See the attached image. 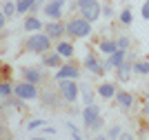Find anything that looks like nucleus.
<instances>
[{"mask_svg": "<svg viewBox=\"0 0 149 140\" xmlns=\"http://www.w3.org/2000/svg\"><path fill=\"white\" fill-rule=\"evenodd\" d=\"M25 47L27 51H31V54H49L51 49V38L47 36V33H31L29 38L25 40Z\"/></svg>", "mask_w": 149, "mask_h": 140, "instance_id": "nucleus-1", "label": "nucleus"}, {"mask_svg": "<svg viewBox=\"0 0 149 140\" xmlns=\"http://www.w3.org/2000/svg\"><path fill=\"white\" fill-rule=\"evenodd\" d=\"M76 5H78L80 16L85 20H89V22H96L102 16V7H100L98 0H76Z\"/></svg>", "mask_w": 149, "mask_h": 140, "instance_id": "nucleus-2", "label": "nucleus"}, {"mask_svg": "<svg viewBox=\"0 0 149 140\" xmlns=\"http://www.w3.org/2000/svg\"><path fill=\"white\" fill-rule=\"evenodd\" d=\"M91 24L93 22L85 20L82 16H80V18H71L67 22V33L71 38H89V36H91Z\"/></svg>", "mask_w": 149, "mask_h": 140, "instance_id": "nucleus-3", "label": "nucleus"}, {"mask_svg": "<svg viewBox=\"0 0 149 140\" xmlns=\"http://www.w3.org/2000/svg\"><path fill=\"white\" fill-rule=\"evenodd\" d=\"M58 91L65 102H76L80 96V87L76 80H58Z\"/></svg>", "mask_w": 149, "mask_h": 140, "instance_id": "nucleus-4", "label": "nucleus"}, {"mask_svg": "<svg viewBox=\"0 0 149 140\" xmlns=\"http://www.w3.org/2000/svg\"><path fill=\"white\" fill-rule=\"evenodd\" d=\"M13 96L22 98V100H36V98H38V85L22 80V82H18V85H16V89H13Z\"/></svg>", "mask_w": 149, "mask_h": 140, "instance_id": "nucleus-5", "label": "nucleus"}, {"mask_svg": "<svg viewBox=\"0 0 149 140\" xmlns=\"http://www.w3.org/2000/svg\"><path fill=\"white\" fill-rule=\"evenodd\" d=\"M54 76H56V80H78L80 78V69L76 67L74 62H67V65L58 67Z\"/></svg>", "mask_w": 149, "mask_h": 140, "instance_id": "nucleus-6", "label": "nucleus"}, {"mask_svg": "<svg viewBox=\"0 0 149 140\" xmlns=\"http://www.w3.org/2000/svg\"><path fill=\"white\" fill-rule=\"evenodd\" d=\"M85 69L91 71L93 76H105V71H107L105 62H100L96 54H87V56H85Z\"/></svg>", "mask_w": 149, "mask_h": 140, "instance_id": "nucleus-7", "label": "nucleus"}, {"mask_svg": "<svg viewBox=\"0 0 149 140\" xmlns=\"http://www.w3.org/2000/svg\"><path fill=\"white\" fill-rule=\"evenodd\" d=\"M62 11H65V0H49L45 5V16L51 20H60Z\"/></svg>", "mask_w": 149, "mask_h": 140, "instance_id": "nucleus-8", "label": "nucleus"}, {"mask_svg": "<svg viewBox=\"0 0 149 140\" xmlns=\"http://www.w3.org/2000/svg\"><path fill=\"white\" fill-rule=\"evenodd\" d=\"M98 118H100V107L98 104H85V109H82V122H85V127L89 129Z\"/></svg>", "mask_w": 149, "mask_h": 140, "instance_id": "nucleus-9", "label": "nucleus"}, {"mask_svg": "<svg viewBox=\"0 0 149 140\" xmlns=\"http://www.w3.org/2000/svg\"><path fill=\"white\" fill-rule=\"evenodd\" d=\"M45 33L54 40V38H62L65 33H67V24H60L58 20H51V22L45 24Z\"/></svg>", "mask_w": 149, "mask_h": 140, "instance_id": "nucleus-10", "label": "nucleus"}, {"mask_svg": "<svg viewBox=\"0 0 149 140\" xmlns=\"http://www.w3.org/2000/svg\"><path fill=\"white\" fill-rule=\"evenodd\" d=\"M127 58H129V54H127V51H123V49H118V51H116V54H111V56H107V60H105L107 71H109V69H118L120 65L127 60Z\"/></svg>", "mask_w": 149, "mask_h": 140, "instance_id": "nucleus-11", "label": "nucleus"}, {"mask_svg": "<svg viewBox=\"0 0 149 140\" xmlns=\"http://www.w3.org/2000/svg\"><path fill=\"white\" fill-rule=\"evenodd\" d=\"M20 73H22V78H25L27 82H33V85L42 82V71L36 69V67H27V69H22Z\"/></svg>", "mask_w": 149, "mask_h": 140, "instance_id": "nucleus-12", "label": "nucleus"}, {"mask_svg": "<svg viewBox=\"0 0 149 140\" xmlns=\"http://www.w3.org/2000/svg\"><path fill=\"white\" fill-rule=\"evenodd\" d=\"M22 27H25L27 33H38V31H42V29H45L42 20H38L36 16H29V18L25 20V24H22Z\"/></svg>", "mask_w": 149, "mask_h": 140, "instance_id": "nucleus-13", "label": "nucleus"}, {"mask_svg": "<svg viewBox=\"0 0 149 140\" xmlns=\"http://www.w3.org/2000/svg\"><path fill=\"white\" fill-rule=\"evenodd\" d=\"M56 51L62 56V58H67V60H71V58H74V45L67 42V40H58Z\"/></svg>", "mask_w": 149, "mask_h": 140, "instance_id": "nucleus-14", "label": "nucleus"}, {"mask_svg": "<svg viewBox=\"0 0 149 140\" xmlns=\"http://www.w3.org/2000/svg\"><path fill=\"white\" fill-rule=\"evenodd\" d=\"M42 65H45V67H51V69H58V67H62V56L58 54V51L47 54V56L42 58Z\"/></svg>", "mask_w": 149, "mask_h": 140, "instance_id": "nucleus-15", "label": "nucleus"}, {"mask_svg": "<svg viewBox=\"0 0 149 140\" xmlns=\"http://www.w3.org/2000/svg\"><path fill=\"white\" fill-rule=\"evenodd\" d=\"M98 93L102 98H107V100H111V98L118 96V91H116V85H111V82H102V85L98 87Z\"/></svg>", "mask_w": 149, "mask_h": 140, "instance_id": "nucleus-16", "label": "nucleus"}, {"mask_svg": "<svg viewBox=\"0 0 149 140\" xmlns=\"http://www.w3.org/2000/svg\"><path fill=\"white\" fill-rule=\"evenodd\" d=\"M129 58H131V56H129ZM129 58H127V60L116 69V71H118V80H129V76L134 73V65L129 62Z\"/></svg>", "mask_w": 149, "mask_h": 140, "instance_id": "nucleus-17", "label": "nucleus"}, {"mask_svg": "<svg viewBox=\"0 0 149 140\" xmlns=\"http://www.w3.org/2000/svg\"><path fill=\"white\" fill-rule=\"evenodd\" d=\"M116 100H118V107H120V109H129L131 104H134V96H131L129 91H118Z\"/></svg>", "mask_w": 149, "mask_h": 140, "instance_id": "nucleus-18", "label": "nucleus"}, {"mask_svg": "<svg viewBox=\"0 0 149 140\" xmlns=\"http://www.w3.org/2000/svg\"><path fill=\"white\" fill-rule=\"evenodd\" d=\"M98 49H100V54L111 56V54H116V51H118V42H116V40H102V42L98 45Z\"/></svg>", "mask_w": 149, "mask_h": 140, "instance_id": "nucleus-19", "label": "nucleus"}, {"mask_svg": "<svg viewBox=\"0 0 149 140\" xmlns=\"http://www.w3.org/2000/svg\"><path fill=\"white\" fill-rule=\"evenodd\" d=\"M36 2H38V0H16V5H18V16L31 11V9L36 7Z\"/></svg>", "mask_w": 149, "mask_h": 140, "instance_id": "nucleus-20", "label": "nucleus"}, {"mask_svg": "<svg viewBox=\"0 0 149 140\" xmlns=\"http://www.w3.org/2000/svg\"><path fill=\"white\" fill-rule=\"evenodd\" d=\"M134 73L149 76V62L147 60H136V62H134Z\"/></svg>", "mask_w": 149, "mask_h": 140, "instance_id": "nucleus-21", "label": "nucleus"}, {"mask_svg": "<svg viewBox=\"0 0 149 140\" xmlns=\"http://www.w3.org/2000/svg\"><path fill=\"white\" fill-rule=\"evenodd\" d=\"M2 13H5L7 18L16 16V13H18V5H16V2H11V0H7V2H5V7H2Z\"/></svg>", "mask_w": 149, "mask_h": 140, "instance_id": "nucleus-22", "label": "nucleus"}, {"mask_svg": "<svg viewBox=\"0 0 149 140\" xmlns=\"http://www.w3.org/2000/svg\"><path fill=\"white\" fill-rule=\"evenodd\" d=\"M13 89H16V87H13L9 80H5V82L0 85V96H2V98H11L13 96Z\"/></svg>", "mask_w": 149, "mask_h": 140, "instance_id": "nucleus-23", "label": "nucleus"}, {"mask_svg": "<svg viewBox=\"0 0 149 140\" xmlns=\"http://www.w3.org/2000/svg\"><path fill=\"white\" fill-rule=\"evenodd\" d=\"M40 127H45L42 118H33V120L27 122V131H36V129H40Z\"/></svg>", "mask_w": 149, "mask_h": 140, "instance_id": "nucleus-24", "label": "nucleus"}, {"mask_svg": "<svg viewBox=\"0 0 149 140\" xmlns=\"http://www.w3.org/2000/svg\"><path fill=\"white\" fill-rule=\"evenodd\" d=\"M131 22H134V13H131L129 9H125V11L120 13V24H127V27H129Z\"/></svg>", "mask_w": 149, "mask_h": 140, "instance_id": "nucleus-25", "label": "nucleus"}, {"mask_svg": "<svg viewBox=\"0 0 149 140\" xmlns=\"http://www.w3.org/2000/svg\"><path fill=\"white\" fill-rule=\"evenodd\" d=\"M80 96H82V100H85V104H93V91L91 89H87V87H82L80 89Z\"/></svg>", "mask_w": 149, "mask_h": 140, "instance_id": "nucleus-26", "label": "nucleus"}, {"mask_svg": "<svg viewBox=\"0 0 149 140\" xmlns=\"http://www.w3.org/2000/svg\"><path fill=\"white\" fill-rule=\"evenodd\" d=\"M67 129H69V134L74 136V140H82V136H80V129L76 127L74 122H67Z\"/></svg>", "mask_w": 149, "mask_h": 140, "instance_id": "nucleus-27", "label": "nucleus"}, {"mask_svg": "<svg viewBox=\"0 0 149 140\" xmlns=\"http://www.w3.org/2000/svg\"><path fill=\"white\" fill-rule=\"evenodd\" d=\"M116 42H118V49H123V51H127V49H129V38L127 36H118V40H116Z\"/></svg>", "mask_w": 149, "mask_h": 140, "instance_id": "nucleus-28", "label": "nucleus"}, {"mask_svg": "<svg viewBox=\"0 0 149 140\" xmlns=\"http://www.w3.org/2000/svg\"><path fill=\"white\" fill-rule=\"evenodd\" d=\"M120 136H123L120 127H111V129H109V140H118Z\"/></svg>", "mask_w": 149, "mask_h": 140, "instance_id": "nucleus-29", "label": "nucleus"}, {"mask_svg": "<svg viewBox=\"0 0 149 140\" xmlns=\"http://www.w3.org/2000/svg\"><path fill=\"white\" fill-rule=\"evenodd\" d=\"M102 16L109 20V18L113 16V7H111V5H105V7H102Z\"/></svg>", "mask_w": 149, "mask_h": 140, "instance_id": "nucleus-30", "label": "nucleus"}, {"mask_svg": "<svg viewBox=\"0 0 149 140\" xmlns=\"http://www.w3.org/2000/svg\"><path fill=\"white\" fill-rule=\"evenodd\" d=\"M140 13H143L145 20H149V0H145V5H143V9H140Z\"/></svg>", "mask_w": 149, "mask_h": 140, "instance_id": "nucleus-31", "label": "nucleus"}, {"mask_svg": "<svg viewBox=\"0 0 149 140\" xmlns=\"http://www.w3.org/2000/svg\"><path fill=\"white\" fill-rule=\"evenodd\" d=\"M102 122H105V120H102V116H100V118H98L96 122H93V125H91L89 129H93V131H98V129H102Z\"/></svg>", "mask_w": 149, "mask_h": 140, "instance_id": "nucleus-32", "label": "nucleus"}, {"mask_svg": "<svg viewBox=\"0 0 149 140\" xmlns=\"http://www.w3.org/2000/svg\"><path fill=\"white\" fill-rule=\"evenodd\" d=\"M143 114H145V118H149V100H145V104H143Z\"/></svg>", "mask_w": 149, "mask_h": 140, "instance_id": "nucleus-33", "label": "nucleus"}, {"mask_svg": "<svg viewBox=\"0 0 149 140\" xmlns=\"http://www.w3.org/2000/svg\"><path fill=\"white\" fill-rule=\"evenodd\" d=\"M118 140H134V136H131V134H123Z\"/></svg>", "mask_w": 149, "mask_h": 140, "instance_id": "nucleus-34", "label": "nucleus"}, {"mask_svg": "<svg viewBox=\"0 0 149 140\" xmlns=\"http://www.w3.org/2000/svg\"><path fill=\"white\" fill-rule=\"evenodd\" d=\"M93 140H109V136H96Z\"/></svg>", "mask_w": 149, "mask_h": 140, "instance_id": "nucleus-35", "label": "nucleus"}, {"mask_svg": "<svg viewBox=\"0 0 149 140\" xmlns=\"http://www.w3.org/2000/svg\"><path fill=\"white\" fill-rule=\"evenodd\" d=\"M33 140H42V138H33Z\"/></svg>", "mask_w": 149, "mask_h": 140, "instance_id": "nucleus-36", "label": "nucleus"}, {"mask_svg": "<svg viewBox=\"0 0 149 140\" xmlns=\"http://www.w3.org/2000/svg\"><path fill=\"white\" fill-rule=\"evenodd\" d=\"M2 140H9V138H2Z\"/></svg>", "mask_w": 149, "mask_h": 140, "instance_id": "nucleus-37", "label": "nucleus"}]
</instances>
